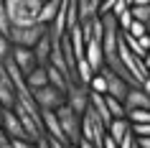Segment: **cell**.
I'll use <instances>...</instances> for the list:
<instances>
[{"instance_id":"8fae6325","label":"cell","mask_w":150,"mask_h":148,"mask_svg":"<svg viewBox=\"0 0 150 148\" xmlns=\"http://www.w3.org/2000/svg\"><path fill=\"white\" fill-rule=\"evenodd\" d=\"M81 59H84L94 71H99L104 66V54H102V46H99V39H89L87 44H84V56H81Z\"/></svg>"},{"instance_id":"484cf974","label":"cell","mask_w":150,"mask_h":148,"mask_svg":"<svg viewBox=\"0 0 150 148\" xmlns=\"http://www.w3.org/2000/svg\"><path fill=\"white\" fill-rule=\"evenodd\" d=\"M10 148H36L33 140H23V138H10Z\"/></svg>"},{"instance_id":"d6a6232c","label":"cell","mask_w":150,"mask_h":148,"mask_svg":"<svg viewBox=\"0 0 150 148\" xmlns=\"http://www.w3.org/2000/svg\"><path fill=\"white\" fill-rule=\"evenodd\" d=\"M76 148H94V146H92L89 140H79V143H76Z\"/></svg>"},{"instance_id":"4fadbf2b","label":"cell","mask_w":150,"mask_h":148,"mask_svg":"<svg viewBox=\"0 0 150 148\" xmlns=\"http://www.w3.org/2000/svg\"><path fill=\"white\" fill-rule=\"evenodd\" d=\"M59 8H61V0H43L41 8H38V16H36V23L48 26L54 21V16L59 13Z\"/></svg>"},{"instance_id":"e575fe53","label":"cell","mask_w":150,"mask_h":148,"mask_svg":"<svg viewBox=\"0 0 150 148\" xmlns=\"http://www.w3.org/2000/svg\"><path fill=\"white\" fill-rule=\"evenodd\" d=\"M132 148H137V146H135V143H132Z\"/></svg>"},{"instance_id":"7402d4cb","label":"cell","mask_w":150,"mask_h":148,"mask_svg":"<svg viewBox=\"0 0 150 148\" xmlns=\"http://www.w3.org/2000/svg\"><path fill=\"white\" fill-rule=\"evenodd\" d=\"M87 89H89V92H97V94H104V77H102V74H99V71H97L94 77L89 79Z\"/></svg>"},{"instance_id":"ffe728a7","label":"cell","mask_w":150,"mask_h":148,"mask_svg":"<svg viewBox=\"0 0 150 148\" xmlns=\"http://www.w3.org/2000/svg\"><path fill=\"white\" fill-rule=\"evenodd\" d=\"M127 36H132V39H142V36H148V23H140V21H132V23L127 26Z\"/></svg>"},{"instance_id":"7a4b0ae2","label":"cell","mask_w":150,"mask_h":148,"mask_svg":"<svg viewBox=\"0 0 150 148\" xmlns=\"http://www.w3.org/2000/svg\"><path fill=\"white\" fill-rule=\"evenodd\" d=\"M56 120H59V125H61V133H64V138H66V143H71V146H76L81 140V130H79V117L74 110L64 102L61 107H56Z\"/></svg>"},{"instance_id":"f1b7e54d","label":"cell","mask_w":150,"mask_h":148,"mask_svg":"<svg viewBox=\"0 0 150 148\" xmlns=\"http://www.w3.org/2000/svg\"><path fill=\"white\" fill-rule=\"evenodd\" d=\"M99 148H117V140H112L107 133H104V138H102V146Z\"/></svg>"},{"instance_id":"ac0fdd59","label":"cell","mask_w":150,"mask_h":148,"mask_svg":"<svg viewBox=\"0 0 150 148\" xmlns=\"http://www.w3.org/2000/svg\"><path fill=\"white\" fill-rule=\"evenodd\" d=\"M104 105H107V112L110 117H125V107H122V102L110 97V94H104Z\"/></svg>"},{"instance_id":"7c38bea8","label":"cell","mask_w":150,"mask_h":148,"mask_svg":"<svg viewBox=\"0 0 150 148\" xmlns=\"http://www.w3.org/2000/svg\"><path fill=\"white\" fill-rule=\"evenodd\" d=\"M0 102H3V107H13L16 105V87H13V79L5 71L3 61H0Z\"/></svg>"},{"instance_id":"5b68a950","label":"cell","mask_w":150,"mask_h":148,"mask_svg":"<svg viewBox=\"0 0 150 148\" xmlns=\"http://www.w3.org/2000/svg\"><path fill=\"white\" fill-rule=\"evenodd\" d=\"M66 105L76 115H81L89 105V89L84 84H79V82H69V87H66Z\"/></svg>"},{"instance_id":"e0dca14e","label":"cell","mask_w":150,"mask_h":148,"mask_svg":"<svg viewBox=\"0 0 150 148\" xmlns=\"http://www.w3.org/2000/svg\"><path fill=\"white\" fill-rule=\"evenodd\" d=\"M46 79H48V84H51V87L61 89V92H66V87H69V79L64 77L56 66H51V64H46Z\"/></svg>"},{"instance_id":"d590c367","label":"cell","mask_w":150,"mask_h":148,"mask_svg":"<svg viewBox=\"0 0 150 148\" xmlns=\"http://www.w3.org/2000/svg\"><path fill=\"white\" fill-rule=\"evenodd\" d=\"M41 3H43V0H41Z\"/></svg>"},{"instance_id":"8992f818","label":"cell","mask_w":150,"mask_h":148,"mask_svg":"<svg viewBox=\"0 0 150 148\" xmlns=\"http://www.w3.org/2000/svg\"><path fill=\"white\" fill-rule=\"evenodd\" d=\"M3 8L8 13V21L10 26H28V23H36L33 16L28 13L23 0H3Z\"/></svg>"},{"instance_id":"52a82bcc","label":"cell","mask_w":150,"mask_h":148,"mask_svg":"<svg viewBox=\"0 0 150 148\" xmlns=\"http://www.w3.org/2000/svg\"><path fill=\"white\" fill-rule=\"evenodd\" d=\"M99 74L104 77V94H110V97H115V100L122 102V97H125V92H127V87H130V84H127L122 77H117L112 69H107V66H102Z\"/></svg>"},{"instance_id":"277c9868","label":"cell","mask_w":150,"mask_h":148,"mask_svg":"<svg viewBox=\"0 0 150 148\" xmlns=\"http://www.w3.org/2000/svg\"><path fill=\"white\" fill-rule=\"evenodd\" d=\"M31 94H33V100H36V105H38V110H56L66 102V92H61V89H56L51 84L38 87Z\"/></svg>"},{"instance_id":"2e32d148","label":"cell","mask_w":150,"mask_h":148,"mask_svg":"<svg viewBox=\"0 0 150 148\" xmlns=\"http://www.w3.org/2000/svg\"><path fill=\"white\" fill-rule=\"evenodd\" d=\"M23 82H25V87H28L31 92H33V89H38V87H46V84H48L46 66H36L31 74H25V77H23Z\"/></svg>"},{"instance_id":"5bb4252c","label":"cell","mask_w":150,"mask_h":148,"mask_svg":"<svg viewBox=\"0 0 150 148\" xmlns=\"http://www.w3.org/2000/svg\"><path fill=\"white\" fill-rule=\"evenodd\" d=\"M33 56H36V64H38V66H46V64H48V56H51V41H48L46 33L33 44Z\"/></svg>"},{"instance_id":"3957f363","label":"cell","mask_w":150,"mask_h":148,"mask_svg":"<svg viewBox=\"0 0 150 148\" xmlns=\"http://www.w3.org/2000/svg\"><path fill=\"white\" fill-rule=\"evenodd\" d=\"M46 33V26L43 23H28V26H10L8 31V41L10 46H25L33 49V44Z\"/></svg>"},{"instance_id":"83f0119b","label":"cell","mask_w":150,"mask_h":148,"mask_svg":"<svg viewBox=\"0 0 150 148\" xmlns=\"http://www.w3.org/2000/svg\"><path fill=\"white\" fill-rule=\"evenodd\" d=\"M135 146H137V148H150V135H140V138H135Z\"/></svg>"},{"instance_id":"9c48e42d","label":"cell","mask_w":150,"mask_h":148,"mask_svg":"<svg viewBox=\"0 0 150 148\" xmlns=\"http://www.w3.org/2000/svg\"><path fill=\"white\" fill-rule=\"evenodd\" d=\"M10 59H13V64L18 66V71L21 74H31L38 64H36V56H33V49H25V46H13L10 49Z\"/></svg>"},{"instance_id":"44dd1931","label":"cell","mask_w":150,"mask_h":148,"mask_svg":"<svg viewBox=\"0 0 150 148\" xmlns=\"http://www.w3.org/2000/svg\"><path fill=\"white\" fill-rule=\"evenodd\" d=\"M127 123H150V110H130L125 112Z\"/></svg>"},{"instance_id":"603a6c76","label":"cell","mask_w":150,"mask_h":148,"mask_svg":"<svg viewBox=\"0 0 150 148\" xmlns=\"http://www.w3.org/2000/svg\"><path fill=\"white\" fill-rule=\"evenodd\" d=\"M130 133H132L135 138H140V135H150V123H130Z\"/></svg>"},{"instance_id":"f546056e","label":"cell","mask_w":150,"mask_h":148,"mask_svg":"<svg viewBox=\"0 0 150 148\" xmlns=\"http://www.w3.org/2000/svg\"><path fill=\"white\" fill-rule=\"evenodd\" d=\"M0 148H10V138L5 135V130L0 128Z\"/></svg>"},{"instance_id":"9a60e30c","label":"cell","mask_w":150,"mask_h":148,"mask_svg":"<svg viewBox=\"0 0 150 148\" xmlns=\"http://www.w3.org/2000/svg\"><path fill=\"white\" fill-rule=\"evenodd\" d=\"M130 133V123H127V117H112L110 123H107V135L112 140H120L122 135Z\"/></svg>"},{"instance_id":"d4e9b609","label":"cell","mask_w":150,"mask_h":148,"mask_svg":"<svg viewBox=\"0 0 150 148\" xmlns=\"http://www.w3.org/2000/svg\"><path fill=\"white\" fill-rule=\"evenodd\" d=\"M8 31H10V21H8L5 8H3V0H0V33H5V36H8Z\"/></svg>"},{"instance_id":"836d02e7","label":"cell","mask_w":150,"mask_h":148,"mask_svg":"<svg viewBox=\"0 0 150 148\" xmlns=\"http://www.w3.org/2000/svg\"><path fill=\"white\" fill-rule=\"evenodd\" d=\"M3 112H5V107H3V102H0V117H3Z\"/></svg>"},{"instance_id":"30bf717a","label":"cell","mask_w":150,"mask_h":148,"mask_svg":"<svg viewBox=\"0 0 150 148\" xmlns=\"http://www.w3.org/2000/svg\"><path fill=\"white\" fill-rule=\"evenodd\" d=\"M0 128L5 130L8 138H23V140H28V135H25V130H23V125H21V120H18V115L13 112V107H5V112H3V117H0Z\"/></svg>"},{"instance_id":"1f68e13d","label":"cell","mask_w":150,"mask_h":148,"mask_svg":"<svg viewBox=\"0 0 150 148\" xmlns=\"http://www.w3.org/2000/svg\"><path fill=\"white\" fill-rule=\"evenodd\" d=\"M36 148H51V146H48V138H46V135L36 140Z\"/></svg>"},{"instance_id":"cb8c5ba5","label":"cell","mask_w":150,"mask_h":148,"mask_svg":"<svg viewBox=\"0 0 150 148\" xmlns=\"http://www.w3.org/2000/svg\"><path fill=\"white\" fill-rule=\"evenodd\" d=\"M10 41H8V36H5V33H0V61H5V59H8L10 56Z\"/></svg>"},{"instance_id":"d6986e66","label":"cell","mask_w":150,"mask_h":148,"mask_svg":"<svg viewBox=\"0 0 150 148\" xmlns=\"http://www.w3.org/2000/svg\"><path fill=\"white\" fill-rule=\"evenodd\" d=\"M130 16H132V21L150 23V5H132L130 8Z\"/></svg>"},{"instance_id":"4dcf8cb0","label":"cell","mask_w":150,"mask_h":148,"mask_svg":"<svg viewBox=\"0 0 150 148\" xmlns=\"http://www.w3.org/2000/svg\"><path fill=\"white\" fill-rule=\"evenodd\" d=\"M127 8H132V5H150V0H125Z\"/></svg>"},{"instance_id":"4316f807","label":"cell","mask_w":150,"mask_h":148,"mask_svg":"<svg viewBox=\"0 0 150 148\" xmlns=\"http://www.w3.org/2000/svg\"><path fill=\"white\" fill-rule=\"evenodd\" d=\"M25 8H28V13L33 16V21H36V16H38V8H41V0H23Z\"/></svg>"},{"instance_id":"6da1fadb","label":"cell","mask_w":150,"mask_h":148,"mask_svg":"<svg viewBox=\"0 0 150 148\" xmlns=\"http://www.w3.org/2000/svg\"><path fill=\"white\" fill-rule=\"evenodd\" d=\"M79 130H81V140H89L94 148H99L104 133H107V125H104L102 120L94 115V110L87 105V110H84L81 117H79Z\"/></svg>"},{"instance_id":"ba28073f","label":"cell","mask_w":150,"mask_h":148,"mask_svg":"<svg viewBox=\"0 0 150 148\" xmlns=\"http://www.w3.org/2000/svg\"><path fill=\"white\" fill-rule=\"evenodd\" d=\"M122 107H125V112H130V110H150V92H145L140 87H127L125 97H122Z\"/></svg>"}]
</instances>
